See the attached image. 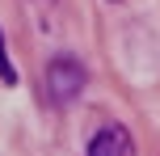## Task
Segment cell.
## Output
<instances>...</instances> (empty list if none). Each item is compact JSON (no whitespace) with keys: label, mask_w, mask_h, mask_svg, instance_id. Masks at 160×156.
I'll return each instance as SVG.
<instances>
[{"label":"cell","mask_w":160,"mask_h":156,"mask_svg":"<svg viewBox=\"0 0 160 156\" xmlns=\"http://www.w3.org/2000/svg\"><path fill=\"white\" fill-rule=\"evenodd\" d=\"M47 4H55V0H47Z\"/></svg>","instance_id":"obj_4"},{"label":"cell","mask_w":160,"mask_h":156,"mask_svg":"<svg viewBox=\"0 0 160 156\" xmlns=\"http://www.w3.org/2000/svg\"><path fill=\"white\" fill-rule=\"evenodd\" d=\"M0 84H17V68H13V59L4 51V34H0Z\"/></svg>","instance_id":"obj_3"},{"label":"cell","mask_w":160,"mask_h":156,"mask_svg":"<svg viewBox=\"0 0 160 156\" xmlns=\"http://www.w3.org/2000/svg\"><path fill=\"white\" fill-rule=\"evenodd\" d=\"M84 156H135V139H131L127 127L110 123V127H101V131L88 139V152Z\"/></svg>","instance_id":"obj_2"},{"label":"cell","mask_w":160,"mask_h":156,"mask_svg":"<svg viewBox=\"0 0 160 156\" xmlns=\"http://www.w3.org/2000/svg\"><path fill=\"white\" fill-rule=\"evenodd\" d=\"M84 80H88V72L76 55H55L42 72V101H51L55 110H68L84 93Z\"/></svg>","instance_id":"obj_1"}]
</instances>
